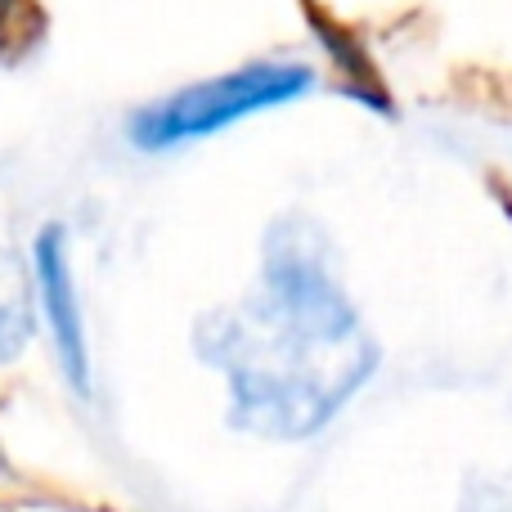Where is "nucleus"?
<instances>
[{
	"label": "nucleus",
	"instance_id": "nucleus-1",
	"mask_svg": "<svg viewBox=\"0 0 512 512\" xmlns=\"http://www.w3.org/2000/svg\"><path fill=\"white\" fill-rule=\"evenodd\" d=\"M310 86H315V72L306 63H279V59L248 63V68L194 81V86H180L171 95L144 104L126 122V140L140 153H167L180 149V144L212 140V135L230 131V126L248 122L256 113L292 104Z\"/></svg>",
	"mask_w": 512,
	"mask_h": 512
},
{
	"label": "nucleus",
	"instance_id": "nucleus-2",
	"mask_svg": "<svg viewBox=\"0 0 512 512\" xmlns=\"http://www.w3.org/2000/svg\"><path fill=\"white\" fill-rule=\"evenodd\" d=\"M32 292L36 310H41L45 328L54 342V360H59L63 378L77 396H90V337H86V315H81L77 279H72V256H68V234L63 225H45L32 239Z\"/></svg>",
	"mask_w": 512,
	"mask_h": 512
}]
</instances>
